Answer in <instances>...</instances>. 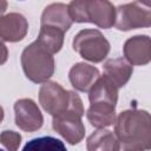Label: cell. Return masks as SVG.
Wrapping results in <instances>:
<instances>
[{"instance_id": "9a60e30c", "label": "cell", "mask_w": 151, "mask_h": 151, "mask_svg": "<svg viewBox=\"0 0 151 151\" xmlns=\"http://www.w3.org/2000/svg\"><path fill=\"white\" fill-rule=\"evenodd\" d=\"M87 120L97 129H105L116 122V106L105 103L91 104L86 111Z\"/></svg>"}, {"instance_id": "30bf717a", "label": "cell", "mask_w": 151, "mask_h": 151, "mask_svg": "<svg viewBox=\"0 0 151 151\" xmlns=\"http://www.w3.org/2000/svg\"><path fill=\"white\" fill-rule=\"evenodd\" d=\"M28 31V22L20 13H8L0 17V41L17 42L22 40Z\"/></svg>"}, {"instance_id": "ac0fdd59", "label": "cell", "mask_w": 151, "mask_h": 151, "mask_svg": "<svg viewBox=\"0 0 151 151\" xmlns=\"http://www.w3.org/2000/svg\"><path fill=\"white\" fill-rule=\"evenodd\" d=\"M22 151H67V149L60 139L51 136H44L27 142Z\"/></svg>"}, {"instance_id": "ba28073f", "label": "cell", "mask_w": 151, "mask_h": 151, "mask_svg": "<svg viewBox=\"0 0 151 151\" xmlns=\"http://www.w3.org/2000/svg\"><path fill=\"white\" fill-rule=\"evenodd\" d=\"M86 18L99 28H111L114 26L116 7L107 0H86Z\"/></svg>"}, {"instance_id": "7c38bea8", "label": "cell", "mask_w": 151, "mask_h": 151, "mask_svg": "<svg viewBox=\"0 0 151 151\" xmlns=\"http://www.w3.org/2000/svg\"><path fill=\"white\" fill-rule=\"evenodd\" d=\"M72 20L68 14L67 5L54 2L45 7L41 14V26H52L61 29L64 33L72 26Z\"/></svg>"}, {"instance_id": "52a82bcc", "label": "cell", "mask_w": 151, "mask_h": 151, "mask_svg": "<svg viewBox=\"0 0 151 151\" xmlns=\"http://www.w3.org/2000/svg\"><path fill=\"white\" fill-rule=\"evenodd\" d=\"M15 124L26 132L39 130L44 124V117L38 105L28 98L19 99L14 103Z\"/></svg>"}, {"instance_id": "4fadbf2b", "label": "cell", "mask_w": 151, "mask_h": 151, "mask_svg": "<svg viewBox=\"0 0 151 151\" xmlns=\"http://www.w3.org/2000/svg\"><path fill=\"white\" fill-rule=\"evenodd\" d=\"M88 100L90 104L105 103L116 106L118 100V88L105 74L100 76L88 91Z\"/></svg>"}, {"instance_id": "44dd1931", "label": "cell", "mask_w": 151, "mask_h": 151, "mask_svg": "<svg viewBox=\"0 0 151 151\" xmlns=\"http://www.w3.org/2000/svg\"><path fill=\"white\" fill-rule=\"evenodd\" d=\"M6 9H7V1L0 0V17H2V14L5 13Z\"/></svg>"}, {"instance_id": "277c9868", "label": "cell", "mask_w": 151, "mask_h": 151, "mask_svg": "<svg viewBox=\"0 0 151 151\" xmlns=\"http://www.w3.org/2000/svg\"><path fill=\"white\" fill-rule=\"evenodd\" d=\"M73 50L91 63L103 61L110 52V42L98 29H81L73 38Z\"/></svg>"}, {"instance_id": "5bb4252c", "label": "cell", "mask_w": 151, "mask_h": 151, "mask_svg": "<svg viewBox=\"0 0 151 151\" xmlns=\"http://www.w3.org/2000/svg\"><path fill=\"white\" fill-rule=\"evenodd\" d=\"M103 67L105 76L116 85L117 88L125 86L133 72V66L124 58L107 59Z\"/></svg>"}, {"instance_id": "d6986e66", "label": "cell", "mask_w": 151, "mask_h": 151, "mask_svg": "<svg viewBox=\"0 0 151 151\" xmlns=\"http://www.w3.org/2000/svg\"><path fill=\"white\" fill-rule=\"evenodd\" d=\"M0 143L7 149V151H18L21 144V136L15 131L5 130L0 133Z\"/></svg>"}, {"instance_id": "5b68a950", "label": "cell", "mask_w": 151, "mask_h": 151, "mask_svg": "<svg viewBox=\"0 0 151 151\" xmlns=\"http://www.w3.org/2000/svg\"><path fill=\"white\" fill-rule=\"evenodd\" d=\"M151 25V11L139 1L120 5L116 8L114 26L119 31L149 27Z\"/></svg>"}, {"instance_id": "2e32d148", "label": "cell", "mask_w": 151, "mask_h": 151, "mask_svg": "<svg viewBox=\"0 0 151 151\" xmlns=\"http://www.w3.org/2000/svg\"><path fill=\"white\" fill-rule=\"evenodd\" d=\"M87 151H120V144L114 133L107 129H98L86 140Z\"/></svg>"}, {"instance_id": "ffe728a7", "label": "cell", "mask_w": 151, "mask_h": 151, "mask_svg": "<svg viewBox=\"0 0 151 151\" xmlns=\"http://www.w3.org/2000/svg\"><path fill=\"white\" fill-rule=\"evenodd\" d=\"M8 58V50L6 47V45L0 41V65H4L7 61Z\"/></svg>"}, {"instance_id": "8fae6325", "label": "cell", "mask_w": 151, "mask_h": 151, "mask_svg": "<svg viewBox=\"0 0 151 151\" xmlns=\"http://www.w3.org/2000/svg\"><path fill=\"white\" fill-rule=\"evenodd\" d=\"M99 77V70L86 63H78L73 65L68 72L71 85L80 92H88Z\"/></svg>"}, {"instance_id": "7a4b0ae2", "label": "cell", "mask_w": 151, "mask_h": 151, "mask_svg": "<svg viewBox=\"0 0 151 151\" xmlns=\"http://www.w3.org/2000/svg\"><path fill=\"white\" fill-rule=\"evenodd\" d=\"M39 103L52 116L60 114L65 111H73L84 116L85 112L80 97L73 91L65 90L55 81L42 83L39 90Z\"/></svg>"}, {"instance_id": "9c48e42d", "label": "cell", "mask_w": 151, "mask_h": 151, "mask_svg": "<svg viewBox=\"0 0 151 151\" xmlns=\"http://www.w3.org/2000/svg\"><path fill=\"white\" fill-rule=\"evenodd\" d=\"M123 52L131 65H146L151 60V40L147 35L131 37L125 41Z\"/></svg>"}, {"instance_id": "7402d4cb", "label": "cell", "mask_w": 151, "mask_h": 151, "mask_svg": "<svg viewBox=\"0 0 151 151\" xmlns=\"http://www.w3.org/2000/svg\"><path fill=\"white\" fill-rule=\"evenodd\" d=\"M120 151H143V150L134 149V147H120Z\"/></svg>"}, {"instance_id": "603a6c76", "label": "cell", "mask_w": 151, "mask_h": 151, "mask_svg": "<svg viewBox=\"0 0 151 151\" xmlns=\"http://www.w3.org/2000/svg\"><path fill=\"white\" fill-rule=\"evenodd\" d=\"M4 116H5V114H4V109L0 106V123H1L2 119H4Z\"/></svg>"}, {"instance_id": "3957f363", "label": "cell", "mask_w": 151, "mask_h": 151, "mask_svg": "<svg viewBox=\"0 0 151 151\" xmlns=\"http://www.w3.org/2000/svg\"><path fill=\"white\" fill-rule=\"evenodd\" d=\"M21 66L25 76L33 83H46L54 73V59L46 48L34 41L21 53Z\"/></svg>"}, {"instance_id": "6da1fadb", "label": "cell", "mask_w": 151, "mask_h": 151, "mask_svg": "<svg viewBox=\"0 0 151 151\" xmlns=\"http://www.w3.org/2000/svg\"><path fill=\"white\" fill-rule=\"evenodd\" d=\"M114 136L120 147L151 149V118L144 110H125L114 122Z\"/></svg>"}, {"instance_id": "8992f818", "label": "cell", "mask_w": 151, "mask_h": 151, "mask_svg": "<svg viewBox=\"0 0 151 151\" xmlns=\"http://www.w3.org/2000/svg\"><path fill=\"white\" fill-rule=\"evenodd\" d=\"M79 113L73 111H65L60 114L53 116V130L59 133L68 144L76 145L80 143L85 136V126Z\"/></svg>"}, {"instance_id": "cb8c5ba5", "label": "cell", "mask_w": 151, "mask_h": 151, "mask_svg": "<svg viewBox=\"0 0 151 151\" xmlns=\"http://www.w3.org/2000/svg\"><path fill=\"white\" fill-rule=\"evenodd\" d=\"M0 151H4V150H1V149H0Z\"/></svg>"}, {"instance_id": "e0dca14e", "label": "cell", "mask_w": 151, "mask_h": 151, "mask_svg": "<svg viewBox=\"0 0 151 151\" xmlns=\"http://www.w3.org/2000/svg\"><path fill=\"white\" fill-rule=\"evenodd\" d=\"M44 48H46L51 54L58 53L64 44V32L57 27L52 26H41L35 40Z\"/></svg>"}]
</instances>
